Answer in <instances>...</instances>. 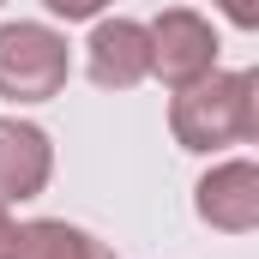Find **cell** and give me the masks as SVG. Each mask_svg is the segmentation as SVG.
<instances>
[{
  "instance_id": "obj_1",
  "label": "cell",
  "mask_w": 259,
  "mask_h": 259,
  "mask_svg": "<svg viewBox=\"0 0 259 259\" xmlns=\"http://www.w3.org/2000/svg\"><path fill=\"white\" fill-rule=\"evenodd\" d=\"M169 133H175L181 151H199V157H217L229 145H253V133H259V72L211 66L205 78L181 84L169 97Z\"/></svg>"
},
{
  "instance_id": "obj_2",
  "label": "cell",
  "mask_w": 259,
  "mask_h": 259,
  "mask_svg": "<svg viewBox=\"0 0 259 259\" xmlns=\"http://www.w3.org/2000/svg\"><path fill=\"white\" fill-rule=\"evenodd\" d=\"M66 78H72V49H66V30L42 24V18H12L0 24V97L30 109V103H49L61 97Z\"/></svg>"
},
{
  "instance_id": "obj_3",
  "label": "cell",
  "mask_w": 259,
  "mask_h": 259,
  "mask_svg": "<svg viewBox=\"0 0 259 259\" xmlns=\"http://www.w3.org/2000/svg\"><path fill=\"white\" fill-rule=\"evenodd\" d=\"M145 30H151V78H163L169 91L205 78V72L217 66V55H223L211 18L193 12V6H169V12H157Z\"/></svg>"
},
{
  "instance_id": "obj_4",
  "label": "cell",
  "mask_w": 259,
  "mask_h": 259,
  "mask_svg": "<svg viewBox=\"0 0 259 259\" xmlns=\"http://www.w3.org/2000/svg\"><path fill=\"white\" fill-rule=\"evenodd\" d=\"M199 223L223 229V235H253L259 229V163L253 157H223L199 175L193 187Z\"/></svg>"
},
{
  "instance_id": "obj_5",
  "label": "cell",
  "mask_w": 259,
  "mask_h": 259,
  "mask_svg": "<svg viewBox=\"0 0 259 259\" xmlns=\"http://www.w3.org/2000/svg\"><path fill=\"white\" fill-rule=\"evenodd\" d=\"M84 72L97 91H133L151 78V30L139 18H91Z\"/></svg>"
},
{
  "instance_id": "obj_6",
  "label": "cell",
  "mask_w": 259,
  "mask_h": 259,
  "mask_svg": "<svg viewBox=\"0 0 259 259\" xmlns=\"http://www.w3.org/2000/svg\"><path fill=\"white\" fill-rule=\"evenodd\" d=\"M49 181H55V139L24 115H0V205L42 199Z\"/></svg>"
},
{
  "instance_id": "obj_7",
  "label": "cell",
  "mask_w": 259,
  "mask_h": 259,
  "mask_svg": "<svg viewBox=\"0 0 259 259\" xmlns=\"http://www.w3.org/2000/svg\"><path fill=\"white\" fill-rule=\"evenodd\" d=\"M6 259H115V247L66 217H30V223H18Z\"/></svg>"
},
{
  "instance_id": "obj_8",
  "label": "cell",
  "mask_w": 259,
  "mask_h": 259,
  "mask_svg": "<svg viewBox=\"0 0 259 259\" xmlns=\"http://www.w3.org/2000/svg\"><path fill=\"white\" fill-rule=\"evenodd\" d=\"M49 6V18H61V24H91V18H103L115 0H42Z\"/></svg>"
},
{
  "instance_id": "obj_9",
  "label": "cell",
  "mask_w": 259,
  "mask_h": 259,
  "mask_svg": "<svg viewBox=\"0 0 259 259\" xmlns=\"http://www.w3.org/2000/svg\"><path fill=\"white\" fill-rule=\"evenodd\" d=\"M235 30H259V0H211Z\"/></svg>"
},
{
  "instance_id": "obj_10",
  "label": "cell",
  "mask_w": 259,
  "mask_h": 259,
  "mask_svg": "<svg viewBox=\"0 0 259 259\" xmlns=\"http://www.w3.org/2000/svg\"><path fill=\"white\" fill-rule=\"evenodd\" d=\"M12 235H18V217H12V205H0V259L12 253Z\"/></svg>"
},
{
  "instance_id": "obj_11",
  "label": "cell",
  "mask_w": 259,
  "mask_h": 259,
  "mask_svg": "<svg viewBox=\"0 0 259 259\" xmlns=\"http://www.w3.org/2000/svg\"><path fill=\"white\" fill-rule=\"evenodd\" d=\"M0 6H6V0H0Z\"/></svg>"
}]
</instances>
